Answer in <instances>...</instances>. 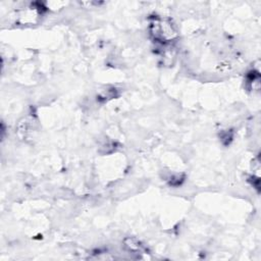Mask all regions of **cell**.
Masks as SVG:
<instances>
[{"mask_svg":"<svg viewBox=\"0 0 261 261\" xmlns=\"http://www.w3.org/2000/svg\"><path fill=\"white\" fill-rule=\"evenodd\" d=\"M150 31L154 39L160 42L171 41L177 36L173 24L168 19L154 18L150 23Z\"/></svg>","mask_w":261,"mask_h":261,"instance_id":"obj_1","label":"cell"}]
</instances>
